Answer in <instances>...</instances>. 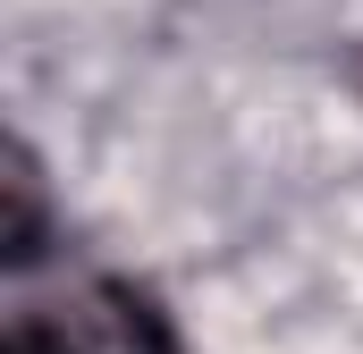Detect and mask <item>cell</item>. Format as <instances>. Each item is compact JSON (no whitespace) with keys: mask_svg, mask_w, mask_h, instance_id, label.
<instances>
[{"mask_svg":"<svg viewBox=\"0 0 363 354\" xmlns=\"http://www.w3.org/2000/svg\"><path fill=\"white\" fill-rule=\"evenodd\" d=\"M9 354H186V338H178V321L161 312L152 287L110 278V270H85L60 295L17 304Z\"/></svg>","mask_w":363,"mask_h":354,"instance_id":"6da1fadb","label":"cell"},{"mask_svg":"<svg viewBox=\"0 0 363 354\" xmlns=\"http://www.w3.org/2000/svg\"><path fill=\"white\" fill-rule=\"evenodd\" d=\"M43 253V169L26 144H9V270Z\"/></svg>","mask_w":363,"mask_h":354,"instance_id":"7a4b0ae2","label":"cell"}]
</instances>
